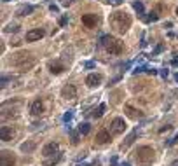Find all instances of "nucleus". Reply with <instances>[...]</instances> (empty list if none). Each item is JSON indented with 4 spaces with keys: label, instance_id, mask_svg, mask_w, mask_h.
Instances as JSON below:
<instances>
[{
    "label": "nucleus",
    "instance_id": "3",
    "mask_svg": "<svg viewBox=\"0 0 178 166\" xmlns=\"http://www.w3.org/2000/svg\"><path fill=\"white\" fill-rule=\"evenodd\" d=\"M135 161L138 163V166H150L156 161V150L148 145H141L135 152Z\"/></svg>",
    "mask_w": 178,
    "mask_h": 166
},
{
    "label": "nucleus",
    "instance_id": "12",
    "mask_svg": "<svg viewBox=\"0 0 178 166\" xmlns=\"http://www.w3.org/2000/svg\"><path fill=\"white\" fill-rule=\"evenodd\" d=\"M108 142H112L110 131H107V129H100L98 135H96V144L98 145H105V144H108Z\"/></svg>",
    "mask_w": 178,
    "mask_h": 166
},
{
    "label": "nucleus",
    "instance_id": "14",
    "mask_svg": "<svg viewBox=\"0 0 178 166\" xmlns=\"http://www.w3.org/2000/svg\"><path fill=\"white\" fill-rule=\"evenodd\" d=\"M44 37V30L42 28H35V30H30L26 33V40L28 42H35V40H40Z\"/></svg>",
    "mask_w": 178,
    "mask_h": 166
},
{
    "label": "nucleus",
    "instance_id": "23",
    "mask_svg": "<svg viewBox=\"0 0 178 166\" xmlns=\"http://www.w3.org/2000/svg\"><path fill=\"white\" fill-rule=\"evenodd\" d=\"M59 159H61V156H56L54 159H51V161H45V163H44V166H54V164H58V163H59Z\"/></svg>",
    "mask_w": 178,
    "mask_h": 166
},
{
    "label": "nucleus",
    "instance_id": "27",
    "mask_svg": "<svg viewBox=\"0 0 178 166\" xmlns=\"http://www.w3.org/2000/svg\"><path fill=\"white\" fill-rule=\"evenodd\" d=\"M72 144H73V145L79 144V135H77V133H72Z\"/></svg>",
    "mask_w": 178,
    "mask_h": 166
},
{
    "label": "nucleus",
    "instance_id": "7",
    "mask_svg": "<svg viewBox=\"0 0 178 166\" xmlns=\"http://www.w3.org/2000/svg\"><path fill=\"white\" fill-rule=\"evenodd\" d=\"M16 164V156L11 150H2L0 154V166H14Z\"/></svg>",
    "mask_w": 178,
    "mask_h": 166
},
{
    "label": "nucleus",
    "instance_id": "15",
    "mask_svg": "<svg viewBox=\"0 0 178 166\" xmlns=\"http://www.w3.org/2000/svg\"><path fill=\"white\" fill-rule=\"evenodd\" d=\"M49 72L54 75H59V74H63V70H65V65L61 63V61H49Z\"/></svg>",
    "mask_w": 178,
    "mask_h": 166
},
{
    "label": "nucleus",
    "instance_id": "37",
    "mask_svg": "<svg viewBox=\"0 0 178 166\" xmlns=\"http://www.w3.org/2000/svg\"><path fill=\"white\" fill-rule=\"evenodd\" d=\"M176 16H178V7H176Z\"/></svg>",
    "mask_w": 178,
    "mask_h": 166
},
{
    "label": "nucleus",
    "instance_id": "2",
    "mask_svg": "<svg viewBox=\"0 0 178 166\" xmlns=\"http://www.w3.org/2000/svg\"><path fill=\"white\" fill-rule=\"evenodd\" d=\"M9 63H11L12 67H16L19 72H26V70H30L33 65H35V58H33L30 53H26V51H21V53L12 54V58Z\"/></svg>",
    "mask_w": 178,
    "mask_h": 166
},
{
    "label": "nucleus",
    "instance_id": "22",
    "mask_svg": "<svg viewBox=\"0 0 178 166\" xmlns=\"http://www.w3.org/2000/svg\"><path fill=\"white\" fill-rule=\"evenodd\" d=\"M33 149H35V144H23V145H21V150H23V152H32Z\"/></svg>",
    "mask_w": 178,
    "mask_h": 166
},
{
    "label": "nucleus",
    "instance_id": "29",
    "mask_svg": "<svg viewBox=\"0 0 178 166\" xmlns=\"http://www.w3.org/2000/svg\"><path fill=\"white\" fill-rule=\"evenodd\" d=\"M147 74H150V75H157V70H154V68H147Z\"/></svg>",
    "mask_w": 178,
    "mask_h": 166
},
{
    "label": "nucleus",
    "instance_id": "26",
    "mask_svg": "<svg viewBox=\"0 0 178 166\" xmlns=\"http://www.w3.org/2000/svg\"><path fill=\"white\" fill-rule=\"evenodd\" d=\"M66 23H68V14H65V16L59 18V26H65Z\"/></svg>",
    "mask_w": 178,
    "mask_h": 166
},
{
    "label": "nucleus",
    "instance_id": "1",
    "mask_svg": "<svg viewBox=\"0 0 178 166\" xmlns=\"http://www.w3.org/2000/svg\"><path fill=\"white\" fill-rule=\"evenodd\" d=\"M110 28L117 33H126L131 28V16L126 11H113L108 18Z\"/></svg>",
    "mask_w": 178,
    "mask_h": 166
},
{
    "label": "nucleus",
    "instance_id": "6",
    "mask_svg": "<svg viewBox=\"0 0 178 166\" xmlns=\"http://www.w3.org/2000/svg\"><path fill=\"white\" fill-rule=\"evenodd\" d=\"M82 25L86 28H94L96 25H100V21H101V18H100V14H94V12H87V14H82Z\"/></svg>",
    "mask_w": 178,
    "mask_h": 166
},
{
    "label": "nucleus",
    "instance_id": "33",
    "mask_svg": "<svg viewBox=\"0 0 178 166\" xmlns=\"http://www.w3.org/2000/svg\"><path fill=\"white\" fill-rule=\"evenodd\" d=\"M173 65H175V67H178V59H173Z\"/></svg>",
    "mask_w": 178,
    "mask_h": 166
},
{
    "label": "nucleus",
    "instance_id": "35",
    "mask_svg": "<svg viewBox=\"0 0 178 166\" xmlns=\"http://www.w3.org/2000/svg\"><path fill=\"white\" fill-rule=\"evenodd\" d=\"M175 79H176V82H178V74H176V75H175Z\"/></svg>",
    "mask_w": 178,
    "mask_h": 166
},
{
    "label": "nucleus",
    "instance_id": "20",
    "mask_svg": "<svg viewBox=\"0 0 178 166\" xmlns=\"http://www.w3.org/2000/svg\"><path fill=\"white\" fill-rule=\"evenodd\" d=\"M89 131H91V126L87 123H81L79 124V133L81 135H89Z\"/></svg>",
    "mask_w": 178,
    "mask_h": 166
},
{
    "label": "nucleus",
    "instance_id": "16",
    "mask_svg": "<svg viewBox=\"0 0 178 166\" xmlns=\"http://www.w3.org/2000/svg\"><path fill=\"white\" fill-rule=\"evenodd\" d=\"M12 136H14V129L9 128V126H2L0 128V138H2V142H9V140H12Z\"/></svg>",
    "mask_w": 178,
    "mask_h": 166
},
{
    "label": "nucleus",
    "instance_id": "24",
    "mask_svg": "<svg viewBox=\"0 0 178 166\" xmlns=\"http://www.w3.org/2000/svg\"><path fill=\"white\" fill-rule=\"evenodd\" d=\"M157 19H159L157 12H150V16H147V18H145V21H147V23H150V21H157Z\"/></svg>",
    "mask_w": 178,
    "mask_h": 166
},
{
    "label": "nucleus",
    "instance_id": "31",
    "mask_svg": "<svg viewBox=\"0 0 178 166\" xmlns=\"http://www.w3.org/2000/svg\"><path fill=\"white\" fill-rule=\"evenodd\" d=\"M63 119H65V121H70V119H72V112H66Z\"/></svg>",
    "mask_w": 178,
    "mask_h": 166
},
{
    "label": "nucleus",
    "instance_id": "5",
    "mask_svg": "<svg viewBox=\"0 0 178 166\" xmlns=\"http://www.w3.org/2000/svg\"><path fill=\"white\" fill-rule=\"evenodd\" d=\"M126 129H128V124H126V121L122 117L112 119V123H110V131H112V135H122Z\"/></svg>",
    "mask_w": 178,
    "mask_h": 166
},
{
    "label": "nucleus",
    "instance_id": "8",
    "mask_svg": "<svg viewBox=\"0 0 178 166\" xmlns=\"http://www.w3.org/2000/svg\"><path fill=\"white\" fill-rule=\"evenodd\" d=\"M61 96L65 98V100H73L77 98V87L73 84H65V86L61 87Z\"/></svg>",
    "mask_w": 178,
    "mask_h": 166
},
{
    "label": "nucleus",
    "instance_id": "30",
    "mask_svg": "<svg viewBox=\"0 0 178 166\" xmlns=\"http://www.w3.org/2000/svg\"><path fill=\"white\" fill-rule=\"evenodd\" d=\"M108 2L113 4V6H121V2H122V0H108Z\"/></svg>",
    "mask_w": 178,
    "mask_h": 166
},
{
    "label": "nucleus",
    "instance_id": "18",
    "mask_svg": "<svg viewBox=\"0 0 178 166\" xmlns=\"http://www.w3.org/2000/svg\"><path fill=\"white\" fill-rule=\"evenodd\" d=\"M136 135H138V129H135V131H131V135L128 136V138H126V142H124V144H122V149H128V147H129V145L133 144V142H135Z\"/></svg>",
    "mask_w": 178,
    "mask_h": 166
},
{
    "label": "nucleus",
    "instance_id": "28",
    "mask_svg": "<svg viewBox=\"0 0 178 166\" xmlns=\"http://www.w3.org/2000/svg\"><path fill=\"white\" fill-rule=\"evenodd\" d=\"M72 2H73V0H61V6H63V7H68Z\"/></svg>",
    "mask_w": 178,
    "mask_h": 166
},
{
    "label": "nucleus",
    "instance_id": "25",
    "mask_svg": "<svg viewBox=\"0 0 178 166\" xmlns=\"http://www.w3.org/2000/svg\"><path fill=\"white\" fill-rule=\"evenodd\" d=\"M18 30H19V26H18V25H9V26L6 28V32H7V33H16Z\"/></svg>",
    "mask_w": 178,
    "mask_h": 166
},
{
    "label": "nucleus",
    "instance_id": "36",
    "mask_svg": "<svg viewBox=\"0 0 178 166\" xmlns=\"http://www.w3.org/2000/svg\"><path fill=\"white\" fill-rule=\"evenodd\" d=\"M4 2H12V0H4Z\"/></svg>",
    "mask_w": 178,
    "mask_h": 166
},
{
    "label": "nucleus",
    "instance_id": "13",
    "mask_svg": "<svg viewBox=\"0 0 178 166\" xmlns=\"http://www.w3.org/2000/svg\"><path fill=\"white\" fill-rule=\"evenodd\" d=\"M42 112H44L42 100H33V102L30 103V114H32V115H40Z\"/></svg>",
    "mask_w": 178,
    "mask_h": 166
},
{
    "label": "nucleus",
    "instance_id": "19",
    "mask_svg": "<svg viewBox=\"0 0 178 166\" xmlns=\"http://www.w3.org/2000/svg\"><path fill=\"white\" fill-rule=\"evenodd\" d=\"M105 110H107V105H105V103H101V105H100L98 108H94V112H93V117H94V119H100L103 114H105Z\"/></svg>",
    "mask_w": 178,
    "mask_h": 166
},
{
    "label": "nucleus",
    "instance_id": "11",
    "mask_svg": "<svg viewBox=\"0 0 178 166\" xmlns=\"http://www.w3.org/2000/svg\"><path fill=\"white\" fill-rule=\"evenodd\" d=\"M58 150H59V145L56 144V142H49L47 145H44V149H42V156H44V157H49V156L58 154Z\"/></svg>",
    "mask_w": 178,
    "mask_h": 166
},
{
    "label": "nucleus",
    "instance_id": "17",
    "mask_svg": "<svg viewBox=\"0 0 178 166\" xmlns=\"http://www.w3.org/2000/svg\"><path fill=\"white\" fill-rule=\"evenodd\" d=\"M32 12H33V6H21V7H18L16 14L18 16H28Z\"/></svg>",
    "mask_w": 178,
    "mask_h": 166
},
{
    "label": "nucleus",
    "instance_id": "10",
    "mask_svg": "<svg viewBox=\"0 0 178 166\" xmlns=\"http://www.w3.org/2000/svg\"><path fill=\"white\" fill-rule=\"evenodd\" d=\"M101 80H103V75L94 72V74H89V75L86 77V84H87L89 87H98L100 84H101Z\"/></svg>",
    "mask_w": 178,
    "mask_h": 166
},
{
    "label": "nucleus",
    "instance_id": "9",
    "mask_svg": "<svg viewBox=\"0 0 178 166\" xmlns=\"http://www.w3.org/2000/svg\"><path fill=\"white\" fill-rule=\"evenodd\" d=\"M124 112H126V115H128L129 119H135V121L143 117V112L138 110V108H135L133 105H129V103H126V105H124Z\"/></svg>",
    "mask_w": 178,
    "mask_h": 166
},
{
    "label": "nucleus",
    "instance_id": "32",
    "mask_svg": "<svg viewBox=\"0 0 178 166\" xmlns=\"http://www.w3.org/2000/svg\"><path fill=\"white\" fill-rule=\"evenodd\" d=\"M84 67H86V68H93V67H94V63H93V61H87Z\"/></svg>",
    "mask_w": 178,
    "mask_h": 166
},
{
    "label": "nucleus",
    "instance_id": "4",
    "mask_svg": "<svg viewBox=\"0 0 178 166\" xmlns=\"http://www.w3.org/2000/svg\"><path fill=\"white\" fill-rule=\"evenodd\" d=\"M101 44L105 46L107 53L113 54V56H119V54H122V51H124V42L119 40V38H113L112 35H105V37L101 38Z\"/></svg>",
    "mask_w": 178,
    "mask_h": 166
},
{
    "label": "nucleus",
    "instance_id": "21",
    "mask_svg": "<svg viewBox=\"0 0 178 166\" xmlns=\"http://www.w3.org/2000/svg\"><path fill=\"white\" fill-rule=\"evenodd\" d=\"M133 9H135L136 12H140V14H143V12H145V9H143V4H141V2H133Z\"/></svg>",
    "mask_w": 178,
    "mask_h": 166
},
{
    "label": "nucleus",
    "instance_id": "34",
    "mask_svg": "<svg viewBox=\"0 0 178 166\" xmlns=\"http://www.w3.org/2000/svg\"><path fill=\"white\" fill-rule=\"evenodd\" d=\"M117 166H129L128 163H121V164H117Z\"/></svg>",
    "mask_w": 178,
    "mask_h": 166
}]
</instances>
